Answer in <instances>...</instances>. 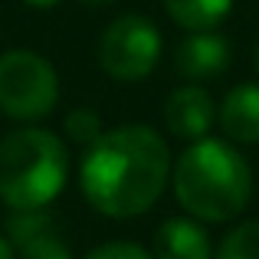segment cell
<instances>
[{
	"label": "cell",
	"instance_id": "cell-3",
	"mask_svg": "<svg viewBox=\"0 0 259 259\" xmlns=\"http://www.w3.org/2000/svg\"><path fill=\"white\" fill-rule=\"evenodd\" d=\"M69 151L46 128H17L0 141V200L10 210H43L66 187Z\"/></svg>",
	"mask_w": 259,
	"mask_h": 259
},
{
	"label": "cell",
	"instance_id": "cell-9",
	"mask_svg": "<svg viewBox=\"0 0 259 259\" xmlns=\"http://www.w3.org/2000/svg\"><path fill=\"white\" fill-rule=\"evenodd\" d=\"M154 259H213V246L200 220L194 217H171L158 227L151 240Z\"/></svg>",
	"mask_w": 259,
	"mask_h": 259
},
{
	"label": "cell",
	"instance_id": "cell-8",
	"mask_svg": "<svg viewBox=\"0 0 259 259\" xmlns=\"http://www.w3.org/2000/svg\"><path fill=\"white\" fill-rule=\"evenodd\" d=\"M217 125L233 145H259V82H240L223 95Z\"/></svg>",
	"mask_w": 259,
	"mask_h": 259
},
{
	"label": "cell",
	"instance_id": "cell-7",
	"mask_svg": "<svg viewBox=\"0 0 259 259\" xmlns=\"http://www.w3.org/2000/svg\"><path fill=\"white\" fill-rule=\"evenodd\" d=\"M217 121V108H213V99L210 92L203 89L200 82H190V85H181L167 95L164 102V125L174 138H184V141H200L207 138V132L213 128Z\"/></svg>",
	"mask_w": 259,
	"mask_h": 259
},
{
	"label": "cell",
	"instance_id": "cell-17",
	"mask_svg": "<svg viewBox=\"0 0 259 259\" xmlns=\"http://www.w3.org/2000/svg\"><path fill=\"white\" fill-rule=\"evenodd\" d=\"M79 4H85V7H105V4H112V0H79Z\"/></svg>",
	"mask_w": 259,
	"mask_h": 259
},
{
	"label": "cell",
	"instance_id": "cell-6",
	"mask_svg": "<svg viewBox=\"0 0 259 259\" xmlns=\"http://www.w3.org/2000/svg\"><path fill=\"white\" fill-rule=\"evenodd\" d=\"M230 59H233L230 39L220 36L217 30H200L177 43L174 69L190 82H210V79H220L230 69Z\"/></svg>",
	"mask_w": 259,
	"mask_h": 259
},
{
	"label": "cell",
	"instance_id": "cell-18",
	"mask_svg": "<svg viewBox=\"0 0 259 259\" xmlns=\"http://www.w3.org/2000/svg\"><path fill=\"white\" fill-rule=\"evenodd\" d=\"M256 72H259V43H256Z\"/></svg>",
	"mask_w": 259,
	"mask_h": 259
},
{
	"label": "cell",
	"instance_id": "cell-2",
	"mask_svg": "<svg viewBox=\"0 0 259 259\" xmlns=\"http://www.w3.org/2000/svg\"><path fill=\"white\" fill-rule=\"evenodd\" d=\"M171 181L177 203L200 223L236 220L253 197V171L246 158L223 138H200L181 151Z\"/></svg>",
	"mask_w": 259,
	"mask_h": 259
},
{
	"label": "cell",
	"instance_id": "cell-1",
	"mask_svg": "<svg viewBox=\"0 0 259 259\" xmlns=\"http://www.w3.org/2000/svg\"><path fill=\"white\" fill-rule=\"evenodd\" d=\"M171 181V151L148 125H118L85 148L79 184L89 207L112 220L141 217Z\"/></svg>",
	"mask_w": 259,
	"mask_h": 259
},
{
	"label": "cell",
	"instance_id": "cell-13",
	"mask_svg": "<svg viewBox=\"0 0 259 259\" xmlns=\"http://www.w3.org/2000/svg\"><path fill=\"white\" fill-rule=\"evenodd\" d=\"M66 135H69L79 148H92L95 141L105 135V128H102V118H99L95 108H72V112L66 115Z\"/></svg>",
	"mask_w": 259,
	"mask_h": 259
},
{
	"label": "cell",
	"instance_id": "cell-12",
	"mask_svg": "<svg viewBox=\"0 0 259 259\" xmlns=\"http://www.w3.org/2000/svg\"><path fill=\"white\" fill-rule=\"evenodd\" d=\"M213 259H259V217L243 220L220 240Z\"/></svg>",
	"mask_w": 259,
	"mask_h": 259
},
{
	"label": "cell",
	"instance_id": "cell-5",
	"mask_svg": "<svg viewBox=\"0 0 259 259\" xmlns=\"http://www.w3.org/2000/svg\"><path fill=\"white\" fill-rule=\"evenodd\" d=\"M161 30L141 13L112 20L99 36V66L115 82H141L161 59Z\"/></svg>",
	"mask_w": 259,
	"mask_h": 259
},
{
	"label": "cell",
	"instance_id": "cell-11",
	"mask_svg": "<svg viewBox=\"0 0 259 259\" xmlns=\"http://www.w3.org/2000/svg\"><path fill=\"white\" fill-rule=\"evenodd\" d=\"M13 256L17 259H72V249L66 246V240L50 223V227L23 236L20 243H13Z\"/></svg>",
	"mask_w": 259,
	"mask_h": 259
},
{
	"label": "cell",
	"instance_id": "cell-4",
	"mask_svg": "<svg viewBox=\"0 0 259 259\" xmlns=\"http://www.w3.org/2000/svg\"><path fill=\"white\" fill-rule=\"evenodd\" d=\"M59 102L53 63L30 50L0 53V112L17 121H39Z\"/></svg>",
	"mask_w": 259,
	"mask_h": 259
},
{
	"label": "cell",
	"instance_id": "cell-10",
	"mask_svg": "<svg viewBox=\"0 0 259 259\" xmlns=\"http://www.w3.org/2000/svg\"><path fill=\"white\" fill-rule=\"evenodd\" d=\"M167 17L187 33L217 30L233 10V0H164Z\"/></svg>",
	"mask_w": 259,
	"mask_h": 259
},
{
	"label": "cell",
	"instance_id": "cell-14",
	"mask_svg": "<svg viewBox=\"0 0 259 259\" xmlns=\"http://www.w3.org/2000/svg\"><path fill=\"white\" fill-rule=\"evenodd\" d=\"M82 259H154L148 249H141L138 243H125V240H112V243H102L95 246L89 256Z\"/></svg>",
	"mask_w": 259,
	"mask_h": 259
},
{
	"label": "cell",
	"instance_id": "cell-15",
	"mask_svg": "<svg viewBox=\"0 0 259 259\" xmlns=\"http://www.w3.org/2000/svg\"><path fill=\"white\" fill-rule=\"evenodd\" d=\"M0 259H17V256H13V246L4 240V236H0Z\"/></svg>",
	"mask_w": 259,
	"mask_h": 259
},
{
	"label": "cell",
	"instance_id": "cell-16",
	"mask_svg": "<svg viewBox=\"0 0 259 259\" xmlns=\"http://www.w3.org/2000/svg\"><path fill=\"white\" fill-rule=\"evenodd\" d=\"M23 4H30V7H39V10H46V7H56L59 0H23Z\"/></svg>",
	"mask_w": 259,
	"mask_h": 259
}]
</instances>
